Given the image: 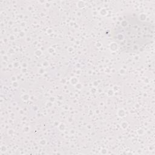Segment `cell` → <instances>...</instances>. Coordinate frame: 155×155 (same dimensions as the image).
I'll use <instances>...</instances> for the list:
<instances>
[{"label": "cell", "mask_w": 155, "mask_h": 155, "mask_svg": "<svg viewBox=\"0 0 155 155\" xmlns=\"http://www.w3.org/2000/svg\"><path fill=\"white\" fill-rule=\"evenodd\" d=\"M153 27L137 18L126 17L114 29V39L119 47L127 51H136L153 39Z\"/></svg>", "instance_id": "6da1fadb"}]
</instances>
